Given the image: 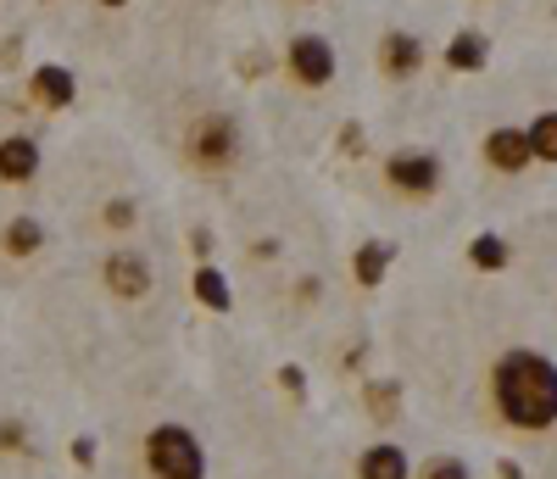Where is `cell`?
Listing matches in <instances>:
<instances>
[{
    "label": "cell",
    "instance_id": "cell-12",
    "mask_svg": "<svg viewBox=\"0 0 557 479\" xmlns=\"http://www.w3.org/2000/svg\"><path fill=\"white\" fill-rule=\"evenodd\" d=\"M446 67H457V73H480V67H485V39H480V34H457V39H451V51H446Z\"/></svg>",
    "mask_w": 557,
    "mask_h": 479
},
{
    "label": "cell",
    "instance_id": "cell-8",
    "mask_svg": "<svg viewBox=\"0 0 557 479\" xmlns=\"http://www.w3.org/2000/svg\"><path fill=\"white\" fill-rule=\"evenodd\" d=\"M39 173V146L28 134H12V139H0V179L7 184H28Z\"/></svg>",
    "mask_w": 557,
    "mask_h": 479
},
{
    "label": "cell",
    "instance_id": "cell-3",
    "mask_svg": "<svg viewBox=\"0 0 557 479\" xmlns=\"http://www.w3.org/2000/svg\"><path fill=\"white\" fill-rule=\"evenodd\" d=\"M235 151H240V128H235V118L207 112V118L190 128V157H196L201 168H223V162H235Z\"/></svg>",
    "mask_w": 557,
    "mask_h": 479
},
{
    "label": "cell",
    "instance_id": "cell-16",
    "mask_svg": "<svg viewBox=\"0 0 557 479\" xmlns=\"http://www.w3.org/2000/svg\"><path fill=\"white\" fill-rule=\"evenodd\" d=\"M385 268H391V257H385L380 246H362V251H357V284H380Z\"/></svg>",
    "mask_w": 557,
    "mask_h": 479
},
{
    "label": "cell",
    "instance_id": "cell-7",
    "mask_svg": "<svg viewBox=\"0 0 557 479\" xmlns=\"http://www.w3.org/2000/svg\"><path fill=\"white\" fill-rule=\"evenodd\" d=\"M485 162H491V168H502V173H519V168H530L535 157H530V139H524V128H491V139H485Z\"/></svg>",
    "mask_w": 557,
    "mask_h": 479
},
{
    "label": "cell",
    "instance_id": "cell-17",
    "mask_svg": "<svg viewBox=\"0 0 557 479\" xmlns=\"http://www.w3.org/2000/svg\"><path fill=\"white\" fill-rule=\"evenodd\" d=\"M469 251H474V262H480V268H507V246H502L496 234H480Z\"/></svg>",
    "mask_w": 557,
    "mask_h": 479
},
{
    "label": "cell",
    "instance_id": "cell-9",
    "mask_svg": "<svg viewBox=\"0 0 557 479\" xmlns=\"http://www.w3.org/2000/svg\"><path fill=\"white\" fill-rule=\"evenodd\" d=\"M34 101L45 107V112H62V107H73V95H78V84H73V73L67 67H34Z\"/></svg>",
    "mask_w": 557,
    "mask_h": 479
},
{
    "label": "cell",
    "instance_id": "cell-5",
    "mask_svg": "<svg viewBox=\"0 0 557 479\" xmlns=\"http://www.w3.org/2000/svg\"><path fill=\"white\" fill-rule=\"evenodd\" d=\"M391 184L396 189H407V196H430L435 189V179H441V162L435 157H424V151H401V157H391Z\"/></svg>",
    "mask_w": 557,
    "mask_h": 479
},
{
    "label": "cell",
    "instance_id": "cell-18",
    "mask_svg": "<svg viewBox=\"0 0 557 479\" xmlns=\"http://www.w3.org/2000/svg\"><path fill=\"white\" fill-rule=\"evenodd\" d=\"M424 479H469V468H462L457 457H441V463L424 468Z\"/></svg>",
    "mask_w": 557,
    "mask_h": 479
},
{
    "label": "cell",
    "instance_id": "cell-4",
    "mask_svg": "<svg viewBox=\"0 0 557 479\" xmlns=\"http://www.w3.org/2000/svg\"><path fill=\"white\" fill-rule=\"evenodd\" d=\"M290 73L301 78V84H330L335 78V45L330 39H323V34H301V39H290Z\"/></svg>",
    "mask_w": 557,
    "mask_h": 479
},
{
    "label": "cell",
    "instance_id": "cell-15",
    "mask_svg": "<svg viewBox=\"0 0 557 479\" xmlns=\"http://www.w3.org/2000/svg\"><path fill=\"white\" fill-rule=\"evenodd\" d=\"M196 296L212 307V312H228V279L218 268H196Z\"/></svg>",
    "mask_w": 557,
    "mask_h": 479
},
{
    "label": "cell",
    "instance_id": "cell-13",
    "mask_svg": "<svg viewBox=\"0 0 557 479\" xmlns=\"http://www.w3.org/2000/svg\"><path fill=\"white\" fill-rule=\"evenodd\" d=\"M362 479H407V457L396 446H374L362 457Z\"/></svg>",
    "mask_w": 557,
    "mask_h": 479
},
{
    "label": "cell",
    "instance_id": "cell-2",
    "mask_svg": "<svg viewBox=\"0 0 557 479\" xmlns=\"http://www.w3.org/2000/svg\"><path fill=\"white\" fill-rule=\"evenodd\" d=\"M146 463L157 479H207V463H201V446L190 429L178 423H162L146 435Z\"/></svg>",
    "mask_w": 557,
    "mask_h": 479
},
{
    "label": "cell",
    "instance_id": "cell-10",
    "mask_svg": "<svg viewBox=\"0 0 557 479\" xmlns=\"http://www.w3.org/2000/svg\"><path fill=\"white\" fill-rule=\"evenodd\" d=\"M380 62L391 78H407L418 62H424V39H412V34H385L380 39Z\"/></svg>",
    "mask_w": 557,
    "mask_h": 479
},
{
    "label": "cell",
    "instance_id": "cell-19",
    "mask_svg": "<svg viewBox=\"0 0 557 479\" xmlns=\"http://www.w3.org/2000/svg\"><path fill=\"white\" fill-rule=\"evenodd\" d=\"M107 223H112V229H128V223H134V207H128V201H112V207H107Z\"/></svg>",
    "mask_w": 557,
    "mask_h": 479
},
{
    "label": "cell",
    "instance_id": "cell-11",
    "mask_svg": "<svg viewBox=\"0 0 557 479\" xmlns=\"http://www.w3.org/2000/svg\"><path fill=\"white\" fill-rule=\"evenodd\" d=\"M39 246H45V229L34 218H12L7 229H0V251L7 257H34Z\"/></svg>",
    "mask_w": 557,
    "mask_h": 479
},
{
    "label": "cell",
    "instance_id": "cell-6",
    "mask_svg": "<svg viewBox=\"0 0 557 479\" xmlns=\"http://www.w3.org/2000/svg\"><path fill=\"white\" fill-rule=\"evenodd\" d=\"M101 273H107V284H112V296H123V302H134V296L151 291V268H146V257H134V251H112Z\"/></svg>",
    "mask_w": 557,
    "mask_h": 479
},
{
    "label": "cell",
    "instance_id": "cell-21",
    "mask_svg": "<svg viewBox=\"0 0 557 479\" xmlns=\"http://www.w3.org/2000/svg\"><path fill=\"white\" fill-rule=\"evenodd\" d=\"M101 7H123V0H101Z\"/></svg>",
    "mask_w": 557,
    "mask_h": 479
},
{
    "label": "cell",
    "instance_id": "cell-20",
    "mask_svg": "<svg viewBox=\"0 0 557 479\" xmlns=\"http://www.w3.org/2000/svg\"><path fill=\"white\" fill-rule=\"evenodd\" d=\"M0 446H28V429L23 423H0Z\"/></svg>",
    "mask_w": 557,
    "mask_h": 479
},
{
    "label": "cell",
    "instance_id": "cell-14",
    "mask_svg": "<svg viewBox=\"0 0 557 479\" xmlns=\"http://www.w3.org/2000/svg\"><path fill=\"white\" fill-rule=\"evenodd\" d=\"M524 139H530V157H541V162H557V112L535 118V128H524Z\"/></svg>",
    "mask_w": 557,
    "mask_h": 479
},
{
    "label": "cell",
    "instance_id": "cell-1",
    "mask_svg": "<svg viewBox=\"0 0 557 479\" xmlns=\"http://www.w3.org/2000/svg\"><path fill=\"white\" fill-rule=\"evenodd\" d=\"M496 407L519 429L557 423V363L541 352H507L496 363Z\"/></svg>",
    "mask_w": 557,
    "mask_h": 479
}]
</instances>
